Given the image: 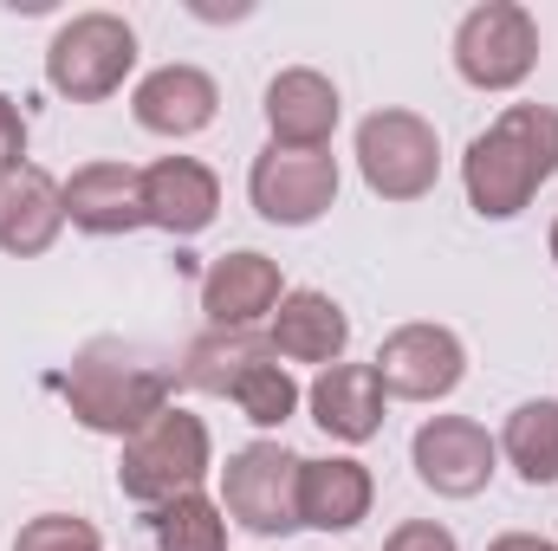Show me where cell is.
Here are the masks:
<instances>
[{"mask_svg": "<svg viewBox=\"0 0 558 551\" xmlns=\"http://www.w3.org/2000/svg\"><path fill=\"white\" fill-rule=\"evenodd\" d=\"M558 175V111L553 105H507L461 156V182L481 221H513Z\"/></svg>", "mask_w": 558, "mask_h": 551, "instance_id": "6da1fadb", "label": "cell"}, {"mask_svg": "<svg viewBox=\"0 0 558 551\" xmlns=\"http://www.w3.org/2000/svg\"><path fill=\"white\" fill-rule=\"evenodd\" d=\"M59 390H65V409H72L78 428L131 441L137 428H149L156 415L169 409V396H175V370L156 364L143 344L92 338V344L72 357V370H65Z\"/></svg>", "mask_w": 558, "mask_h": 551, "instance_id": "7a4b0ae2", "label": "cell"}, {"mask_svg": "<svg viewBox=\"0 0 558 551\" xmlns=\"http://www.w3.org/2000/svg\"><path fill=\"white\" fill-rule=\"evenodd\" d=\"M175 383L195 390V396H228L254 428H286V415L299 409V383L286 377L274 338H254V331H208V338H195L182 351Z\"/></svg>", "mask_w": 558, "mask_h": 551, "instance_id": "3957f363", "label": "cell"}, {"mask_svg": "<svg viewBox=\"0 0 558 551\" xmlns=\"http://www.w3.org/2000/svg\"><path fill=\"white\" fill-rule=\"evenodd\" d=\"M131 65H137V33L124 13H105V7L72 13L46 46V85L72 105H98V98L124 91Z\"/></svg>", "mask_w": 558, "mask_h": 551, "instance_id": "277c9868", "label": "cell"}, {"mask_svg": "<svg viewBox=\"0 0 558 551\" xmlns=\"http://www.w3.org/2000/svg\"><path fill=\"white\" fill-rule=\"evenodd\" d=\"M208 454H215V448H208V421L169 403L149 428H137V434L124 441L118 487H124V500H137V506H162V500L202 493Z\"/></svg>", "mask_w": 558, "mask_h": 551, "instance_id": "5b68a950", "label": "cell"}, {"mask_svg": "<svg viewBox=\"0 0 558 551\" xmlns=\"http://www.w3.org/2000/svg\"><path fill=\"white\" fill-rule=\"evenodd\" d=\"M221 513L254 532V539H286L299 532V454L279 441H247L221 467Z\"/></svg>", "mask_w": 558, "mask_h": 551, "instance_id": "8992f818", "label": "cell"}, {"mask_svg": "<svg viewBox=\"0 0 558 551\" xmlns=\"http://www.w3.org/2000/svg\"><path fill=\"white\" fill-rule=\"evenodd\" d=\"M539 65V20L513 0H487L454 26V72L474 91H513Z\"/></svg>", "mask_w": 558, "mask_h": 551, "instance_id": "52a82bcc", "label": "cell"}, {"mask_svg": "<svg viewBox=\"0 0 558 551\" xmlns=\"http://www.w3.org/2000/svg\"><path fill=\"white\" fill-rule=\"evenodd\" d=\"M357 169L371 182V195L384 201H422L441 175V143L435 124L416 111H371L357 124Z\"/></svg>", "mask_w": 558, "mask_h": 551, "instance_id": "ba28073f", "label": "cell"}, {"mask_svg": "<svg viewBox=\"0 0 558 551\" xmlns=\"http://www.w3.org/2000/svg\"><path fill=\"white\" fill-rule=\"evenodd\" d=\"M247 195L260 221L274 228H312L338 201V156L331 149H279L267 143L247 169Z\"/></svg>", "mask_w": 558, "mask_h": 551, "instance_id": "9c48e42d", "label": "cell"}, {"mask_svg": "<svg viewBox=\"0 0 558 551\" xmlns=\"http://www.w3.org/2000/svg\"><path fill=\"white\" fill-rule=\"evenodd\" d=\"M371 370H377L384 396H397V403H441V396L461 390L468 351L448 325H397Z\"/></svg>", "mask_w": 558, "mask_h": 551, "instance_id": "30bf717a", "label": "cell"}, {"mask_svg": "<svg viewBox=\"0 0 558 551\" xmlns=\"http://www.w3.org/2000/svg\"><path fill=\"white\" fill-rule=\"evenodd\" d=\"M410 461H416V480L428 493H441V500H474V493H487V480H494V467H500V441H494L474 415H428L416 428Z\"/></svg>", "mask_w": 558, "mask_h": 551, "instance_id": "8fae6325", "label": "cell"}, {"mask_svg": "<svg viewBox=\"0 0 558 551\" xmlns=\"http://www.w3.org/2000/svg\"><path fill=\"white\" fill-rule=\"evenodd\" d=\"M143 208H149V228L189 241L221 215V182L195 156H162V162L143 169Z\"/></svg>", "mask_w": 558, "mask_h": 551, "instance_id": "7c38bea8", "label": "cell"}, {"mask_svg": "<svg viewBox=\"0 0 558 551\" xmlns=\"http://www.w3.org/2000/svg\"><path fill=\"white\" fill-rule=\"evenodd\" d=\"M131 111L149 137H195L215 124L221 111V85L202 72V65H156L131 91Z\"/></svg>", "mask_w": 558, "mask_h": 551, "instance_id": "4fadbf2b", "label": "cell"}, {"mask_svg": "<svg viewBox=\"0 0 558 551\" xmlns=\"http://www.w3.org/2000/svg\"><path fill=\"white\" fill-rule=\"evenodd\" d=\"M279 298H286V279H279V267L267 254H254V247L221 254V260L202 273V311H208L215 331H247L254 318L279 311Z\"/></svg>", "mask_w": 558, "mask_h": 551, "instance_id": "5bb4252c", "label": "cell"}, {"mask_svg": "<svg viewBox=\"0 0 558 551\" xmlns=\"http://www.w3.org/2000/svg\"><path fill=\"white\" fill-rule=\"evenodd\" d=\"M65 221L78 234H131V228H149L143 169H131V162H85V169H72V182H65Z\"/></svg>", "mask_w": 558, "mask_h": 551, "instance_id": "9a60e30c", "label": "cell"}, {"mask_svg": "<svg viewBox=\"0 0 558 551\" xmlns=\"http://www.w3.org/2000/svg\"><path fill=\"white\" fill-rule=\"evenodd\" d=\"M65 228V182H52L39 162L0 175V254L33 260L59 241Z\"/></svg>", "mask_w": 558, "mask_h": 551, "instance_id": "2e32d148", "label": "cell"}, {"mask_svg": "<svg viewBox=\"0 0 558 551\" xmlns=\"http://www.w3.org/2000/svg\"><path fill=\"white\" fill-rule=\"evenodd\" d=\"M371 467L351 461V454H331V461H299V526L312 532H351L371 519Z\"/></svg>", "mask_w": 558, "mask_h": 551, "instance_id": "e0dca14e", "label": "cell"}, {"mask_svg": "<svg viewBox=\"0 0 558 551\" xmlns=\"http://www.w3.org/2000/svg\"><path fill=\"white\" fill-rule=\"evenodd\" d=\"M267 131L279 149H325L338 131V85L312 65H292L267 85Z\"/></svg>", "mask_w": 558, "mask_h": 551, "instance_id": "ac0fdd59", "label": "cell"}, {"mask_svg": "<svg viewBox=\"0 0 558 551\" xmlns=\"http://www.w3.org/2000/svg\"><path fill=\"white\" fill-rule=\"evenodd\" d=\"M344 344H351V318H344V305L331 298V292H286L274 311V351L279 357H292V364H338L344 357Z\"/></svg>", "mask_w": 558, "mask_h": 551, "instance_id": "d6986e66", "label": "cell"}, {"mask_svg": "<svg viewBox=\"0 0 558 551\" xmlns=\"http://www.w3.org/2000/svg\"><path fill=\"white\" fill-rule=\"evenodd\" d=\"M305 403H312V421L325 434H338V441H371L384 428V383H377L371 364H331V370H318V383L305 390Z\"/></svg>", "mask_w": 558, "mask_h": 551, "instance_id": "ffe728a7", "label": "cell"}, {"mask_svg": "<svg viewBox=\"0 0 558 551\" xmlns=\"http://www.w3.org/2000/svg\"><path fill=\"white\" fill-rule=\"evenodd\" d=\"M500 454L520 467L526 487H558V403H520L500 428Z\"/></svg>", "mask_w": 558, "mask_h": 551, "instance_id": "44dd1931", "label": "cell"}, {"mask_svg": "<svg viewBox=\"0 0 558 551\" xmlns=\"http://www.w3.org/2000/svg\"><path fill=\"white\" fill-rule=\"evenodd\" d=\"M149 532H156V551H228V513L208 493H182L156 506Z\"/></svg>", "mask_w": 558, "mask_h": 551, "instance_id": "7402d4cb", "label": "cell"}, {"mask_svg": "<svg viewBox=\"0 0 558 551\" xmlns=\"http://www.w3.org/2000/svg\"><path fill=\"white\" fill-rule=\"evenodd\" d=\"M13 551H105V539H98V526L78 519V513H39V519L20 526Z\"/></svg>", "mask_w": 558, "mask_h": 551, "instance_id": "603a6c76", "label": "cell"}, {"mask_svg": "<svg viewBox=\"0 0 558 551\" xmlns=\"http://www.w3.org/2000/svg\"><path fill=\"white\" fill-rule=\"evenodd\" d=\"M384 551H461V546H454V532L435 526V519H403V526L384 539Z\"/></svg>", "mask_w": 558, "mask_h": 551, "instance_id": "cb8c5ba5", "label": "cell"}, {"mask_svg": "<svg viewBox=\"0 0 558 551\" xmlns=\"http://www.w3.org/2000/svg\"><path fill=\"white\" fill-rule=\"evenodd\" d=\"M13 169H26V118H20V105L0 91V175H13Z\"/></svg>", "mask_w": 558, "mask_h": 551, "instance_id": "d4e9b609", "label": "cell"}, {"mask_svg": "<svg viewBox=\"0 0 558 551\" xmlns=\"http://www.w3.org/2000/svg\"><path fill=\"white\" fill-rule=\"evenodd\" d=\"M487 551H558L553 539H539V532H507V539H494Z\"/></svg>", "mask_w": 558, "mask_h": 551, "instance_id": "484cf974", "label": "cell"}, {"mask_svg": "<svg viewBox=\"0 0 558 551\" xmlns=\"http://www.w3.org/2000/svg\"><path fill=\"white\" fill-rule=\"evenodd\" d=\"M553 260H558V221H553Z\"/></svg>", "mask_w": 558, "mask_h": 551, "instance_id": "4316f807", "label": "cell"}]
</instances>
